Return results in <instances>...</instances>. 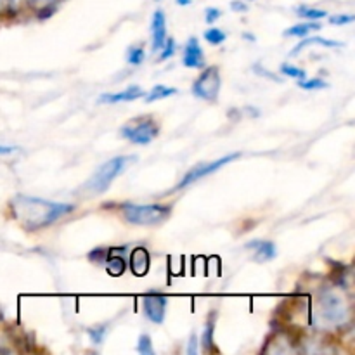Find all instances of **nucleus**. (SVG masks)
I'll list each match as a JSON object with an SVG mask.
<instances>
[{"label": "nucleus", "instance_id": "obj_23", "mask_svg": "<svg viewBox=\"0 0 355 355\" xmlns=\"http://www.w3.org/2000/svg\"><path fill=\"white\" fill-rule=\"evenodd\" d=\"M279 69L283 75L290 76V78H298V80L307 78V73H305V69L297 68V66H291V64H288V62H283Z\"/></svg>", "mask_w": 355, "mask_h": 355}, {"label": "nucleus", "instance_id": "obj_24", "mask_svg": "<svg viewBox=\"0 0 355 355\" xmlns=\"http://www.w3.org/2000/svg\"><path fill=\"white\" fill-rule=\"evenodd\" d=\"M137 352L142 355H155V349H153L151 336L149 335H141L137 342Z\"/></svg>", "mask_w": 355, "mask_h": 355}, {"label": "nucleus", "instance_id": "obj_27", "mask_svg": "<svg viewBox=\"0 0 355 355\" xmlns=\"http://www.w3.org/2000/svg\"><path fill=\"white\" fill-rule=\"evenodd\" d=\"M352 21H354L352 14H336V16L329 17V23L336 24V26H340V24H349L352 23Z\"/></svg>", "mask_w": 355, "mask_h": 355}, {"label": "nucleus", "instance_id": "obj_10", "mask_svg": "<svg viewBox=\"0 0 355 355\" xmlns=\"http://www.w3.org/2000/svg\"><path fill=\"white\" fill-rule=\"evenodd\" d=\"M151 35H153V52H158L166 40V16L162 9H156L151 19Z\"/></svg>", "mask_w": 355, "mask_h": 355}, {"label": "nucleus", "instance_id": "obj_33", "mask_svg": "<svg viewBox=\"0 0 355 355\" xmlns=\"http://www.w3.org/2000/svg\"><path fill=\"white\" fill-rule=\"evenodd\" d=\"M14 151H16L14 146H0V155H10Z\"/></svg>", "mask_w": 355, "mask_h": 355}, {"label": "nucleus", "instance_id": "obj_20", "mask_svg": "<svg viewBox=\"0 0 355 355\" xmlns=\"http://www.w3.org/2000/svg\"><path fill=\"white\" fill-rule=\"evenodd\" d=\"M203 37L205 40L211 45H220L227 40V35H225V31L220 30V28H210V30L205 31Z\"/></svg>", "mask_w": 355, "mask_h": 355}, {"label": "nucleus", "instance_id": "obj_21", "mask_svg": "<svg viewBox=\"0 0 355 355\" xmlns=\"http://www.w3.org/2000/svg\"><path fill=\"white\" fill-rule=\"evenodd\" d=\"M146 52L142 47H128L127 51V62L132 66H139L144 62Z\"/></svg>", "mask_w": 355, "mask_h": 355}, {"label": "nucleus", "instance_id": "obj_12", "mask_svg": "<svg viewBox=\"0 0 355 355\" xmlns=\"http://www.w3.org/2000/svg\"><path fill=\"white\" fill-rule=\"evenodd\" d=\"M146 92L139 85H130L128 89L121 90V92L114 94H103L99 97V103H107V104H116V103H130V101L141 99L144 97Z\"/></svg>", "mask_w": 355, "mask_h": 355}, {"label": "nucleus", "instance_id": "obj_35", "mask_svg": "<svg viewBox=\"0 0 355 355\" xmlns=\"http://www.w3.org/2000/svg\"><path fill=\"white\" fill-rule=\"evenodd\" d=\"M243 37H245V38H248V40H255V37H253V35L252 33H243Z\"/></svg>", "mask_w": 355, "mask_h": 355}, {"label": "nucleus", "instance_id": "obj_14", "mask_svg": "<svg viewBox=\"0 0 355 355\" xmlns=\"http://www.w3.org/2000/svg\"><path fill=\"white\" fill-rule=\"evenodd\" d=\"M246 250H252L253 257L257 260H272L277 255L276 245L270 241H263V239H255V241L246 243Z\"/></svg>", "mask_w": 355, "mask_h": 355}, {"label": "nucleus", "instance_id": "obj_22", "mask_svg": "<svg viewBox=\"0 0 355 355\" xmlns=\"http://www.w3.org/2000/svg\"><path fill=\"white\" fill-rule=\"evenodd\" d=\"M298 87L304 90H318V89H328V82H324L322 78H305L298 80Z\"/></svg>", "mask_w": 355, "mask_h": 355}, {"label": "nucleus", "instance_id": "obj_32", "mask_svg": "<svg viewBox=\"0 0 355 355\" xmlns=\"http://www.w3.org/2000/svg\"><path fill=\"white\" fill-rule=\"evenodd\" d=\"M231 7H232V10H238V12L248 10V6H246L245 2H241V0H234V2H231Z\"/></svg>", "mask_w": 355, "mask_h": 355}, {"label": "nucleus", "instance_id": "obj_11", "mask_svg": "<svg viewBox=\"0 0 355 355\" xmlns=\"http://www.w3.org/2000/svg\"><path fill=\"white\" fill-rule=\"evenodd\" d=\"M125 252H127V246H121V248H107L110 257H106L104 266H106V270L111 274V276L118 277L127 270V259H125Z\"/></svg>", "mask_w": 355, "mask_h": 355}, {"label": "nucleus", "instance_id": "obj_5", "mask_svg": "<svg viewBox=\"0 0 355 355\" xmlns=\"http://www.w3.org/2000/svg\"><path fill=\"white\" fill-rule=\"evenodd\" d=\"M220 69L218 66H208L205 71L194 80L193 83V96L198 99H203L207 103H215L220 92Z\"/></svg>", "mask_w": 355, "mask_h": 355}, {"label": "nucleus", "instance_id": "obj_28", "mask_svg": "<svg viewBox=\"0 0 355 355\" xmlns=\"http://www.w3.org/2000/svg\"><path fill=\"white\" fill-rule=\"evenodd\" d=\"M220 16H222V10L215 9V7H208V9L205 10V21H207L208 24L215 23V21H217Z\"/></svg>", "mask_w": 355, "mask_h": 355}, {"label": "nucleus", "instance_id": "obj_34", "mask_svg": "<svg viewBox=\"0 0 355 355\" xmlns=\"http://www.w3.org/2000/svg\"><path fill=\"white\" fill-rule=\"evenodd\" d=\"M175 2L179 3V6L186 7V6H191V3H193V0H175Z\"/></svg>", "mask_w": 355, "mask_h": 355}, {"label": "nucleus", "instance_id": "obj_15", "mask_svg": "<svg viewBox=\"0 0 355 355\" xmlns=\"http://www.w3.org/2000/svg\"><path fill=\"white\" fill-rule=\"evenodd\" d=\"M322 45V47H342V44L340 42H335V40H328V38H322V37H304V40L300 42L298 45H295V49L291 51L290 55H297L300 54L302 51H304L307 45Z\"/></svg>", "mask_w": 355, "mask_h": 355}, {"label": "nucleus", "instance_id": "obj_30", "mask_svg": "<svg viewBox=\"0 0 355 355\" xmlns=\"http://www.w3.org/2000/svg\"><path fill=\"white\" fill-rule=\"evenodd\" d=\"M187 354L189 355H194L198 354V338H196V333H193L189 338V342H187Z\"/></svg>", "mask_w": 355, "mask_h": 355}, {"label": "nucleus", "instance_id": "obj_18", "mask_svg": "<svg viewBox=\"0 0 355 355\" xmlns=\"http://www.w3.org/2000/svg\"><path fill=\"white\" fill-rule=\"evenodd\" d=\"M177 92H179V90L173 89V87L155 85L151 90H149L148 96H146V103H155V101L165 99V97H170V96H175Z\"/></svg>", "mask_w": 355, "mask_h": 355}, {"label": "nucleus", "instance_id": "obj_31", "mask_svg": "<svg viewBox=\"0 0 355 355\" xmlns=\"http://www.w3.org/2000/svg\"><path fill=\"white\" fill-rule=\"evenodd\" d=\"M253 71L260 73V75L267 76V78H270V80H276V82H281V78H277V76L274 75V73H269V71H267V69H263L262 66H253Z\"/></svg>", "mask_w": 355, "mask_h": 355}, {"label": "nucleus", "instance_id": "obj_7", "mask_svg": "<svg viewBox=\"0 0 355 355\" xmlns=\"http://www.w3.org/2000/svg\"><path fill=\"white\" fill-rule=\"evenodd\" d=\"M319 315H321L326 322H331V324L342 322L343 318L347 315L343 298L331 293V291H324V293L319 297Z\"/></svg>", "mask_w": 355, "mask_h": 355}, {"label": "nucleus", "instance_id": "obj_17", "mask_svg": "<svg viewBox=\"0 0 355 355\" xmlns=\"http://www.w3.org/2000/svg\"><path fill=\"white\" fill-rule=\"evenodd\" d=\"M314 30H321V24L319 23H298V24H293L291 28H288V30H284V37L304 38Z\"/></svg>", "mask_w": 355, "mask_h": 355}, {"label": "nucleus", "instance_id": "obj_1", "mask_svg": "<svg viewBox=\"0 0 355 355\" xmlns=\"http://www.w3.org/2000/svg\"><path fill=\"white\" fill-rule=\"evenodd\" d=\"M73 210H75V205L42 200V198L35 196H24V194H17L10 201L12 217L28 232L42 231V229L52 225L64 215L71 214Z\"/></svg>", "mask_w": 355, "mask_h": 355}, {"label": "nucleus", "instance_id": "obj_6", "mask_svg": "<svg viewBox=\"0 0 355 355\" xmlns=\"http://www.w3.org/2000/svg\"><path fill=\"white\" fill-rule=\"evenodd\" d=\"M239 156H241V155H239V153H232V155L224 156V158H218V159H215V162L198 163V165L193 166V168H191L189 172H186V175H184L182 179H180V182L177 184V186L173 187V189L170 191V193H173V191L186 189L187 186L194 184V182H196V180L203 179V177L210 175V173L217 172V170H220L222 166H225V165H227V163H231V162H234V159H238Z\"/></svg>", "mask_w": 355, "mask_h": 355}, {"label": "nucleus", "instance_id": "obj_16", "mask_svg": "<svg viewBox=\"0 0 355 355\" xmlns=\"http://www.w3.org/2000/svg\"><path fill=\"white\" fill-rule=\"evenodd\" d=\"M214 333H215V312H211V315L208 318L207 326L203 328V333H201V349L205 352H214Z\"/></svg>", "mask_w": 355, "mask_h": 355}, {"label": "nucleus", "instance_id": "obj_8", "mask_svg": "<svg viewBox=\"0 0 355 355\" xmlns=\"http://www.w3.org/2000/svg\"><path fill=\"white\" fill-rule=\"evenodd\" d=\"M166 297L159 291H149L142 298V309H144V315L155 324H163L166 314Z\"/></svg>", "mask_w": 355, "mask_h": 355}, {"label": "nucleus", "instance_id": "obj_9", "mask_svg": "<svg viewBox=\"0 0 355 355\" xmlns=\"http://www.w3.org/2000/svg\"><path fill=\"white\" fill-rule=\"evenodd\" d=\"M182 64L186 68H205V54L203 49H201L200 40L196 37H191L186 42V47H184V55H182Z\"/></svg>", "mask_w": 355, "mask_h": 355}, {"label": "nucleus", "instance_id": "obj_3", "mask_svg": "<svg viewBox=\"0 0 355 355\" xmlns=\"http://www.w3.org/2000/svg\"><path fill=\"white\" fill-rule=\"evenodd\" d=\"M135 159H137L135 156H114V158L107 159L106 163H103V165L96 170V173L90 177V180L83 186V189L89 194H103L104 191L110 189L113 180L116 179L120 173H123L125 168H127L132 162H135Z\"/></svg>", "mask_w": 355, "mask_h": 355}, {"label": "nucleus", "instance_id": "obj_36", "mask_svg": "<svg viewBox=\"0 0 355 355\" xmlns=\"http://www.w3.org/2000/svg\"><path fill=\"white\" fill-rule=\"evenodd\" d=\"M156 2H159V0H156Z\"/></svg>", "mask_w": 355, "mask_h": 355}, {"label": "nucleus", "instance_id": "obj_25", "mask_svg": "<svg viewBox=\"0 0 355 355\" xmlns=\"http://www.w3.org/2000/svg\"><path fill=\"white\" fill-rule=\"evenodd\" d=\"M175 47H177L175 40H173L172 37H166L165 44H163L162 47V55H159V59H162V61H166V59L172 58V55L175 54Z\"/></svg>", "mask_w": 355, "mask_h": 355}, {"label": "nucleus", "instance_id": "obj_4", "mask_svg": "<svg viewBox=\"0 0 355 355\" xmlns=\"http://www.w3.org/2000/svg\"><path fill=\"white\" fill-rule=\"evenodd\" d=\"M159 134V125L156 123L153 116H141L134 118L128 123H125L120 128V135L132 144L148 146L149 142L155 141Z\"/></svg>", "mask_w": 355, "mask_h": 355}, {"label": "nucleus", "instance_id": "obj_2", "mask_svg": "<svg viewBox=\"0 0 355 355\" xmlns=\"http://www.w3.org/2000/svg\"><path fill=\"white\" fill-rule=\"evenodd\" d=\"M120 210L123 214L125 220L134 225H158L165 222L172 215V207L162 203L151 205H135V203H123L120 205Z\"/></svg>", "mask_w": 355, "mask_h": 355}, {"label": "nucleus", "instance_id": "obj_19", "mask_svg": "<svg viewBox=\"0 0 355 355\" xmlns=\"http://www.w3.org/2000/svg\"><path fill=\"white\" fill-rule=\"evenodd\" d=\"M295 12L298 14L300 17H305V19H322V17L328 16V12L326 10H321V9H315V7H309V6H300L295 9Z\"/></svg>", "mask_w": 355, "mask_h": 355}, {"label": "nucleus", "instance_id": "obj_29", "mask_svg": "<svg viewBox=\"0 0 355 355\" xmlns=\"http://www.w3.org/2000/svg\"><path fill=\"white\" fill-rule=\"evenodd\" d=\"M107 257V248H96L94 252L89 253L90 262H101V260H106Z\"/></svg>", "mask_w": 355, "mask_h": 355}, {"label": "nucleus", "instance_id": "obj_26", "mask_svg": "<svg viewBox=\"0 0 355 355\" xmlns=\"http://www.w3.org/2000/svg\"><path fill=\"white\" fill-rule=\"evenodd\" d=\"M106 331H107V326H96V328L87 329L89 336L92 338V342L97 343V345H101V343H103L104 336H106Z\"/></svg>", "mask_w": 355, "mask_h": 355}, {"label": "nucleus", "instance_id": "obj_13", "mask_svg": "<svg viewBox=\"0 0 355 355\" xmlns=\"http://www.w3.org/2000/svg\"><path fill=\"white\" fill-rule=\"evenodd\" d=\"M149 263H151V259H149L148 250L142 248V246H137V248L132 250L130 253V269L132 274L142 277L149 272Z\"/></svg>", "mask_w": 355, "mask_h": 355}]
</instances>
